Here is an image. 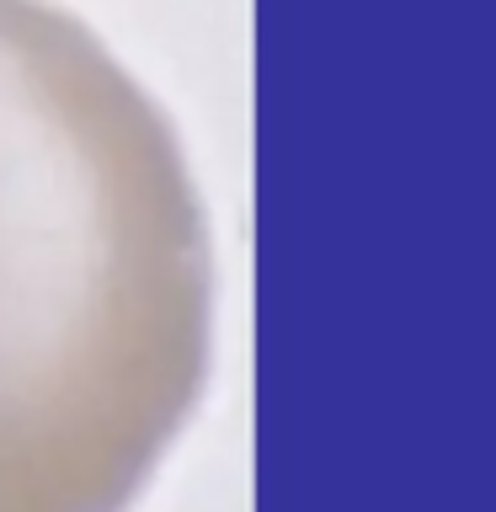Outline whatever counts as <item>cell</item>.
<instances>
[{
	"instance_id": "cell-1",
	"label": "cell",
	"mask_w": 496,
	"mask_h": 512,
	"mask_svg": "<svg viewBox=\"0 0 496 512\" xmlns=\"http://www.w3.org/2000/svg\"><path fill=\"white\" fill-rule=\"evenodd\" d=\"M219 256L155 91L0 0V512H128L214 374Z\"/></svg>"
}]
</instances>
